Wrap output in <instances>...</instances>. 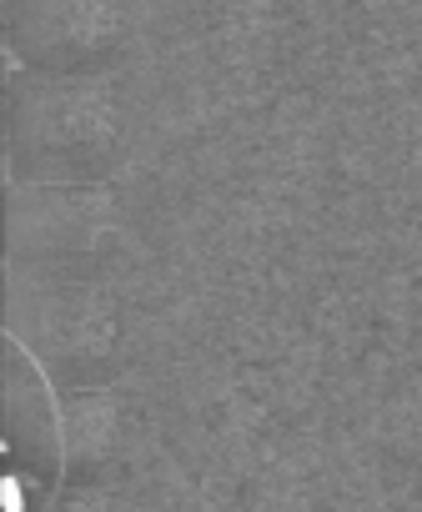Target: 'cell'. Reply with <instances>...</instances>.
<instances>
[{"label": "cell", "instance_id": "cell-6", "mask_svg": "<svg viewBox=\"0 0 422 512\" xmlns=\"http://www.w3.org/2000/svg\"><path fill=\"white\" fill-rule=\"evenodd\" d=\"M61 412H66V477L96 482L101 467L116 462L121 437H126V412L111 387H61Z\"/></svg>", "mask_w": 422, "mask_h": 512}, {"label": "cell", "instance_id": "cell-3", "mask_svg": "<svg viewBox=\"0 0 422 512\" xmlns=\"http://www.w3.org/2000/svg\"><path fill=\"white\" fill-rule=\"evenodd\" d=\"M6 337L21 342L56 377V387H91L116 357V312L86 277L11 267Z\"/></svg>", "mask_w": 422, "mask_h": 512}, {"label": "cell", "instance_id": "cell-7", "mask_svg": "<svg viewBox=\"0 0 422 512\" xmlns=\"http://www.w3.org/2000/svg\"><path fill=\"white\" fill-rule=\"evenodd\" d=\"M36 512H116V507H111V497H106L96 482L66 477L56 492H46V502H41Z\"/></svg>", "mask_w": 422, "mask_h": 512}, {"label": "cell", "instance_id": "cell-2", "mask_svg": "<svg viewBox=\"0 0 422 512\" xmlns=\"http://www.w3.org/2000/svg\"><path fill=\"white\" fill-rule=\"evenodd\" d=\"M11 267L41 277H96L116 246L121 216L101 181H11Z\"/></svg>", "mask_w": 422, "mask_h": 512}, {"label": "cell", "instance_id": "cell-5", "mask_svg": "<svg viewBox=\"0 0 422 512\" xmlns=\"http://www.w3.org/2000/svg\"><path fill=\"white\" fill-rule=\"evenodd\" d=\"M6 437L16 467H26L41 482L66 477V412L56 377L11 337H6Z\"/></svg>", "mask_w": 422, "mask_h": 512}, {"label": "cell", "instance_id": "cell-4", "mask_svg": "<svg viewBox=\"0 0 422 512\" xmlns=\"http://www.w3.org/2000/svg\"><path fill=\"white\" fill-rule=\"evenodd\" d=\"M0 26H6V46L21 71L61 76L106 71L126 41L121 0H6Z\"/></svg>", "mask_w": 422, "mask_h": 512}, {"label": "cell", "instance_id": "cell-1", "mask_svg": "<svg viewBox=\"0 0 422 512\" xmlns=\"http://www.w3.org/2000/svg\"><path fill=\"white\" fill-rule=\"evenodd\" d=\"M121 151V96L106 71H16L6 86L11 181H101Z\"/></svg>", "mask_w": 422, "mask_h": 512}]
</instances>
